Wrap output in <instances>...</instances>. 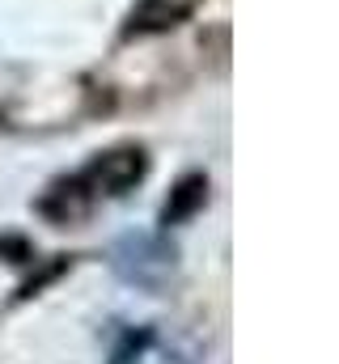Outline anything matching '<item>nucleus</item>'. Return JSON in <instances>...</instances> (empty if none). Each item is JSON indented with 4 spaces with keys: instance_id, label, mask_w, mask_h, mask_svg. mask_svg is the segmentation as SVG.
I'll return each mask as SVG.
<instances>
[{
    "instance_id": "f03ea898",
    "label": "nucleus",
    "mask_w": 339,
    "mask_h": 364,
    "mask_svg": "<svg viewBox=\"0 0 339 364\" xmlns=\"http://www.w3.org/2000/svg\"><path fill=\"white\" fill-rule=\"evenodd\" d=\"M204 191H208V182L204 178H187L178 186V195H174V203H166V225L170 220H182L191 208H199L204 203Z\"/></svg>"
},
{
    "instance_id": "f257e3e1",
    "label": "nucleus",
    "mask_w": 339,
    "mask_h": 364,
    "mask_svg": "<svg viewBox=\"0 0 339 364\" xmlns=\"http://www.w3.org/2000/svg\"><path fill=\"white\" fill-rule=\"evenodd\" d=\"M145 178V153L140 149H119L93 161V170L81 178V186H89L93 195H123L127 186Z\"/></svg>"
}]
</instances>
